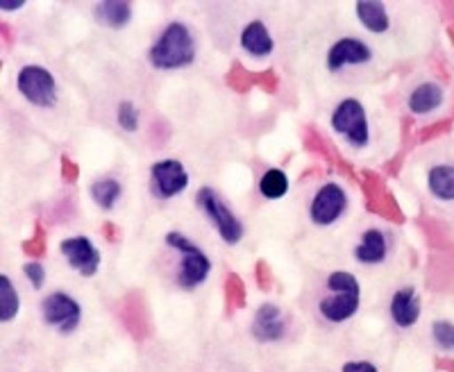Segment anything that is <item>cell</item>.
<instances>
[{
	"mask_svg": "<svg viewBox=\"0 0 454 372\" xmlns=\"http://www.w3.org/2000/svg\"><path fill=\"white\" fill-rule=\"evenodd\" d=\"M150 64L160 71H177L196 62V39L189 26L173 21L164 27L157 42L150 46Z\"/></svg>",
	"mask_w": 454,
	"mask_h": 372,
	"instance_id": "6da1fadb",
	"label": "cell"
},
{
	"mask_svg": "<svg viewBox=\"0 0 454 372\" xmlns=\"http://www.w3.org/2000/svg\"><path fill=\"white\" fill-rule=\"evenodd\" d=\"M327 291L330 295H325L323 300L318 302L320 315L330 322H346L350 321L352 315L359 311V300H362V286L356 282V277L346 270H336L327 277Z\"/></svg>",
	"mask_w": 454,
	"mask_h": 372,
	"instance_id": "7a4b0ae2",
	"label": "cell"
},
{
	"mask_svg": "<svg viewBox=\"0 0 454 372\" xmlns=\"http://www.w3.org/2000/svg\"><path fill=\"white\" fill-rule=\"evenodd\" d=\"M166 245H170L173 250L182 254L180 261V273H177V282H180L182 289H196V286L205 284L209 273H212V261L193 244L192 238H186L180 232L166 234Z\"/></svg>",
	"mask_w": 454,
	"mask_h": 372,
	"instance_id": "3957f363",
	"label": "cell"
},
{
	"mask_svg": "<svg viewBox=\"0 0 454 372\" xmlns=\"http://www.w3.org/2000/svg\"><path fill=\"white\" fill-rule=\"evenodd\" d=\"M332 129L340 135L352 148H366L371 141L366 107L356 98H343L332 112Z\"/></svg>",
	"mask_w": 454,
	"mask_h": 372,
	"instance_id": "277c9868",
	"label": "cell"
},
{
	"mask_svg": "<svg viewBox=\"0 0 454 372\" xmlns=\"http://www.w3.org/2000/svg\"><path fill=\"white\" fill-rule=\"evenodd\" d=\"M198 207L209 216V221L214 222L216 232L221 234V238L225 244L237 245L243 238V225L237 216L232 213V209L227 207L225 200L214 191L212 186H202L196 196Z\"/></svg>",
	"mask_w": 454,
	"mask_h": 372,
	"instance_id": "5b68a950",
	"label": "cell"
},
{
	"mask_svg": "<svg viewBox=\"0 0 454 372\" xmlns=\"http://www.w3.org/2000/svg\"><path fill=\"white\" fill-rule=\"evenodd\" d=\"M19 93L35 107H52L57 103V82L48 68L27 64L19 71L16 78Z\"/></svg>",
	"mask_w": 454,
	"mask_h": 372,
	"instance_id": "8992f818",
	"label": "cell"
},
{
	"mask_svg": "<svg viewBox=\"0 0 454 372\" xmlns=\"http://www.w3.org/2000/svg\"><path fill=\"white\" fill-rule=\"evenodd\" d=\"M42 315L46 325L55 327L59 334H71V331L78 329L80 321H82V306L68 293L57 291L43 300Z\"/></svg>",
	"mask_w": 454,
	"mask_h": 372,
	"instance_id": "52a82bcc",
	"label": "cell"
},
{
	"mask_svg": "<svg viewBox=\"0 0 454 372\" xmlns=\"http://www.w3.org/2000/svg\"><path fill=\"white\" fill-rule=\"evenodd\" d=\"M348 209V196L343 191V186L336 182H327L316 191L314 200L309 205V216L314 225L318 228H327L334 225Z\"/></svg>",
	"mask_w": 454,
	"mask_h": 372,
	"instance_id": "ba28073f",
	"label": "cell"
},
{
	"mask_svg": "<svg viewBox=\"0 0 454 372\" xmlns=\"http://www.w3.org/2000/svg\"><path fill=\"white\" fill-rule=\"evenodd\" d=\"M150 177H153V191L161 200H170V198L180 196L182 191H186L189 182H192L186 166L177 159H161L153 164Z\"/></svg>",
	"mask_w": 454,
	"mask_h": 372,
	"instance_id": "9c48e42d",
	"label": "cell"
},
{
	"mask_svg": "<svg viewBox=\"0 0 454 372\" xmlns=\"http://www.w3.org/2000/svg\"><path fill=\"white\" fill-rule=\"evenodd\" d=\"M59 250L67 257L68 266L78 270L82 277H93L100 268V252L93 245L91 238L87 236H71L64 238L59 244Z\"/></svg>",
	"mask_w": 454,
	"mask_h": 372,
	"instance_id": "30bf717a",
	"label": "cell"
},
{
	"mask_svg": "<svg viewBox=\"0 0 454 372\" xmlns=\"http://www.w3.org/2000/svg\"><path fill=\"white\" fill-rule=\"evenodd\" d=\"M371 59L372 50L368 43H364L362 39H355V36H346V39H339L327 52V68L336 73L346 66H362Z\"/></svg>",
	"mask_w": 454,
	"mask_h": 372,
	"instance_id": "8fae6325",
	"label": "cell"
},
{
	"mask_svg": "<svg viewBox=\"0 0 454 372\" xmlns=\"http://www.w3.org/2000/svg\"><path fill=\"white\" fill-rule=\"evenodd\" d=\"M250 331H253V337L262 343L279 341V338L286 334V322H284V315L282 311H279V306L270 305V302L259 306L257 314H254Z\"/></svg>",
	"mask_w": 454,
	"mask_h": 372,
	"instance_id": "7c38bea8",
	"label": "cell"
},
{
	"mask_svg": "<svg viewBox=\"0 0 454 372\" xmlns=\"http://www.w3.org/2000/svg\"><path fill=\"white\" fill-rule=\"evenodd\" d=\"M420 311H423V302H420V295L416 293V289L411 286H404V289H397L391 298V318L397 327L409 329L419 322Z\"/></svg>",
	"mask_w": 454,
	"mask_h": 372,
	"instance_id": "4fadbf2b",
	"label": "cell"
},
{
	"mask_svg": "<svg viewBox=\"0 0 454 372\" xmlns=\"http://www.w3.org/2000/svg\"><path fill=\"white\" fill-rule=\"evenodd\" d=\"M388 254V238L382 229H368L362 234L355 248V259L359 264L375 266L382 264Z\"/></svg>",
	"mask_w": 454,
	"mask_h": 372,
	"instance_id": "5bb4252c",
	"label": "cell"
},
{
	"mask_svg": "<svg viewBox=\"0 0 454 372\" xmlns=\"http://www.w3.org/2000/svg\"><path fill=\"white\" fill-rule=\"evenodd\" d=\"M241 48L253 58H269L275 50V42L263 21H250L241 32Z\"/></svg>",
	"mask_w": 454,
	"mask_h": 372,
	"instance_id": "9a60e30c",
	"label": "cell"
},
{
	"mask_svg": "<svg viewBox=\"0 0 454 372\" xmlns=\"http://www.w3.org/2000/svg\"><path fill=\"white\" fill-rule=\"evenodd\" d=\"M441 103H443V87L436 82L416 84L407 98L409 112L416 116L432 114L434 109L441 107Z\"/></svg>",
	"mask_w": 454,
	"mask_h": 372,
	"instance_id": "2e32d148",
	"label": "cell"
},
{
	"mask_svg": "<svg viewBox=\"0 0 454 372\" xmlns=\"http://www.w3.org/2000/svg\"><path fill=\"white\" fill-rule=\"evenodd\" d=\"M356 19L372 35H384L391 27L387 7L382 3H375V0H359L356 3Z\"/></svg>",
	"mask_w": 454,
	"mask_h": 372,
	"instance_id": "e0dca14e",
	"label": "cell"
},
{
	"mask_svg": "<svg viewBox=\"0 0 454 372\" xmlns=\"http://www.w3.org/2000/svg\"><path fill=\"white\" fill-rule=\"evenodd\" d=\"M427 189L434 198L454 200V164H436L427 171Z\"/></svg>",
	"mask_w": 454,
	"mask_h": 372,
	"instance_id": "ac0fdd59",
	"label": "cell"
},
{
	"mask_svg": "<svg viewBox=\"0 0 454 372\" xmlns=\"http://www.w3.org/2000/svg\"><path fill=\"white\" fill-rule=\"evenodd\" d=\"M89 193H91L93 202H96L100 209L109 212V209L116 207V202L123 196V186H121V182L116 180V177H103V180L93 182Z\"/></svg>",
	"mask_w": 454,
	"mask_h": 372,
	"instance_id": "d6986e66",
	"label": "cell"
},
{
	"mask_svg": "<svg viewBox=\"0 0 454 372\" xmlns=\"http://www.w3.org/2000/svg\"><path fill=\"white\" fill-rule=\"evenodd\" d=\"M98 21L103 26L114 27V30H121L129 23L132 19V7L128 3H119V0H112V3H100L98 5Z\"/></svg>",
	"mask_w": 454,
	"mask_h": 372,
	"instance_id": "ffe728a7",
	"label": "cell"
},
{
	"mask_svg": "<svg viewBox=\"0 0 454 372\" xmlns=\"http://www.w3.org/2000/svg\"><path fill=\"white\" fill-rule=\"evenodd\" d=\"M259 191H262L263 198H269V200H279V198H284L286 191H289V177H286L284 171H279V168H269L262 175V180H259Z\"/></svg>",
	"mask_w": 454,
	"mask_h": 372,
	"instance_id": "44dd1931",
	"label": "cell"
},
{
	"mask_svg": "<svg viewBox=\"0 0 454 372\" xmlns=\"http://www.w3.org/2000/svg\"><path fill=\"white\" fill-rule=\"evenodd\" d=\"M19 306H21L19 293H16L14 286H12V279L7 277V275H3V277H0V321H14V315L19 314Z\"/></svg>",
	"mask_w": 454,
	"mask_h": 372,
	"instance_id": "7402d4cb",
	"label": "cell"
},
{
	"mask_svg": "<svg viewBox=\"0 0 454 372\" xmlns=\"http://www.w3.org/2000/svg\"><path fill=\"white\" fill-rule=\"evenodd\" d=\"M434 343L445 352H454V322L436 321L432 322Z\"/></svg>",
	"mask_w": 454,
	"mask_h": 372,
	"instance_id": "603a6c76",
	"label": "cell"
},
{
	"mask_svg": "<svg viewBox=\"0 0 454 372\" xmlns=\"http://www.w3.org/2000/svg\"><path fill=\"white\" fill-rule=\"evenodd\" d=\"M119 125L125 129V132H137L139 129V109L135 107V103H129V100H123L119 105Z\"/></svg>",
	"mask_w": 454,
	"mask_h": 372,
	"instance_id": "cb8c5ba5",
	"label": "cell"
},
{
	"mask_svg": "<svg viewBox=\"0 0 454 372\" xmlns=\"http://www.w3.org/2000/svg\"><path fill=\"white\" fill-rule=\"evenodd\" d=\"M23 273H26V277L30 279V284L35 289H42L43 282H46V270H43V266L39 261H30V264L23 266Z\"/></svg>",
	"mask_w": 454,
	"mask_h": 372,
	"instance_id": "d4e9b609",
	"label": "cell"
},
{
	"mask_svg": "<svg viewBox=\"0 0 454 372\" xmlns=\"http://www.w3.org/2000/svg\"><path fill=\"white\" fill-rule=\"evenodd\" d=\"M340 372H377V366L371 361H350L340 368Z\"/></svg>",
	"mask_w": 454,
	"mask_h": 372,
	"instance_id": "484cf974",
	"label": "cell"
},
{
	"mask_svg": "<svg viewBox=\"0 0 454 372\" xmlns=\"http://www.w3.org/2000/svg\"><path fill=\"white\" fill-rule=\"evenodd\" d=\"M21 7H26V0H0V10H5V12H16V10H21Z\"/></svg>",
	"mask_w": 454,
	"mask_h": 372,
	"instance_id": "4316f807",
	"label": "cell"
}]
</instances>
